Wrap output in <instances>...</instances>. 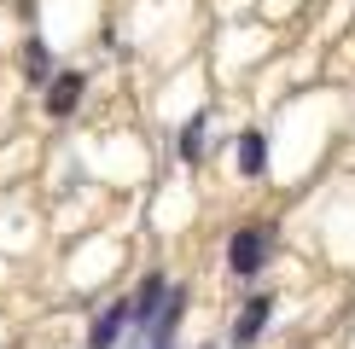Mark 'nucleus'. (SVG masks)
<instances>
[{"mask_svg":"<svg viewBox=\"0 0 355 349\" xmlns=\"http://www.w3.org/2000/svg\"><path fill=\"white\" fill-rule=\"evenodd\" d=\"M268 251H274V233H268V227H239V233L227 239V268L239 274V280H250V274H262Z\"/></svg>","mask_w":355,"mask_h":349,"instance_id":"nucleus-1","label":"nucleus"},{"mask_svg":"<svg viewBox=\"0 0 355 349\" xmlns=\"http://www.w3.org/2000/svg\"><path fill=\"white\" fill-rule=\"evenodd\" d=\"M164 297H169V280H164V274H146L140 291L128 297V320H135V326H152L157 309H164Z\"/></svg>","mask_w":355,"mask_h":349,"instance_id":"nucleus-2","label":"nucleus"},{"mask_svg":"<svg viewBox=\"0 0 355 349\" xmlns=\"http://www.w3.org/2000/svg\"><path fill=\"white\" fill-rule=\"evenodd\" d=\"M82 99V70H64L53 87H47V116H70Z\"/></svg>","mask_w":355,"mask_h":349,"instance_id":"nucleus-3","label":"nucleus"},{"mask_svg":"<svg viewBox=\"0 0 355 349\" xmlns=\"http://www.w3.org/2000/svg\"><path fill=\"white\" fill-rule=\"evenodd\" d=\"M123 326H128V303H111V309L94 320V338H87V349H111Z\"/></svg>","mask_w":355,"mask_h":349,"instance_id":"nucleus-4","label":"nucleus"},{"mask_svg":"<svg viewBox=\"0 0 355 349\" xmlns=\"http://www.w3.org/2000/svg\"><path fill=\"white\" fill-rule=\"evenodd\" d=\"M268 314H274V297H250V303H245V314H239V326H233V332H239V343L257 338V332L268 326Z\"/></svg>","mask_w":355,"mask_h":349,"instance_id":"nucleus-5","label":"nucleus"},{"mask_svg":"<svg viewBox=\"0 0 355 349\" xmlns=\"http://www.w3.org/2000/svg\"><path fill=\"white\" fill-rule=\"evenodd\" d=\"M239 169H245V174H262V169H268V140H262L257 128H245V134H239Z\"/></svg>","mask_w":355,"mask_h":349,"instance_id":"nucleus-6","label":"nucleus"},{"mask_svg":"<svg viewBox=\"0 0 355 349\" xmlns=\"http://www.w3.org/2000/svg\"><path fill=\"white\" fill-rule=\"evenodd\" d=\"M24 64H29V70H24L29 82H47V76H53V70H47V47H41V41H29V47H24Z\"/></svg>","mask_w":355,"mask_h":349,"instance_id":"nucleus-7","label":"nucleus"},{"mask_svg":"<svg viewBox=\"0 0 355 349\" xmlns=\"http://www.w3.org/2000/svg\"><path fill=\"white\" fill-rule=\"evenodd\" d=\"M198 140H204V116H192L187 123V157H198Z\"/></svg>","mask_w":355,"mask_h":349,"instance_id":"nucleus-8","label":"nucleus"}]
</instances>
